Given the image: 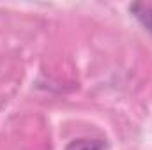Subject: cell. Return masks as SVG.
Wrapping results in <instances>:
<instances>
[{"label": "cell", "instance_id": "6da1fadb", "mask_svg": "<svg viewBox=\"0 0 152 150\" xmlns=\"http://www.w3.org/2000/svg\"><path fill=\"white\" fill-rule=\"evenodd\" d=\"M129 11L152 36V2H134L129 5Z\"/></svg>", "mask_w": 152, "mask_h": 150}, {"label": "cell", "instance_id": "7a4b0ae2", "mask_svg": "<svg viewBox=\"0 0 152 150\" xmlns=\"http://www.w3.org/2000/svg\"><path fill=\"white\" fill-rule=\"evenodd\" d=\"M106 141L103 140H90V138H78L67 143L64 150H104Z\"/></svg>", "mask_w": 152, "mask_h": 150}]
</instances>
